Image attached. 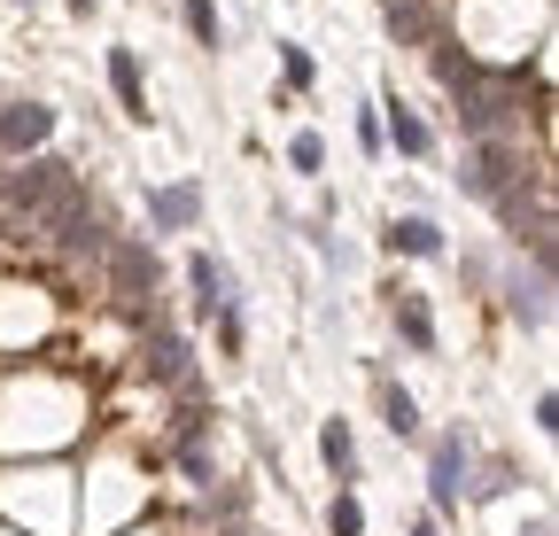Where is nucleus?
I'll list each match as a JSON object with an SVG mask.
<instances>
[{"instance_id":"f257e3e1","label":"nucleus","mask_w":559,"mask_h":536,"mask_svg":"<svg viewBox=\"0 0 559 536\" xmlns=\"http://www.w3.org/2000/svg\"><path fill=\"white\" fill-rule=\"evenodd\" d=\"M451 102H459V124L474 132V141H506V132L521 124V79L513 71H474Z\"/></svg>"},{"instance_id":"f03ea898","label":"nucleus","mask_w":559,"mask_h":536,"mask_svg":"<svg viewBox=\"0 0 559 536\" xmlns=\"http://www.w3.org/2000/svg\"><path fill=\"white\" fill-rule=\"evenodd\" d=\"M109 288L124 311H140L156 296V249H140V241H109Z\"/></svg>"},{"instance_id":"7ed1b4c3","label":"nucleus","mask_w":559,"mask_h":536,"mask_svg":"<svg viewBox=\"0 0 559 536\" xmlns=\"http://www.w3.org/2000/svg\"><path fill=\"white\" fill-rule=\"evenodd\" d=\"M428 498H436V513H459V498H466V436L428 443Z\"/></svg>"},{"instance_id":"20e7f679","label":"nucleus","mask_w":559,"mask_h":536,"mask_svg":"<svg viewBox=\"0 0 559 536\" xmlns=\"http://www.w3.org/2000/svg\"><path fill=\"white\" fill-rule=\"evenodd\" d=\"M506 303H513V319H521V326H544V319H551V257H528V264H513V281H506Z\"/></svg>"},{"instance_id":"39448f33","label":"nucleus","mask_w":559,"mask_h":536,"mask_svg":"<svg viewBox=\"0 0 559 536\" xmlns=\"http://www.w3.org/2000/svg\"><path fill=\"white\" fill-rule=\"evenodd\" d=\"M513 187H521V148L513 141H481L474 171H466V194H489V203H498V194H513Z\"/></svg>"},{"instance_id":"423d86ee","label":"nucleus","mask_w":559,"mask_h":536,"mask_svg":"<svg viewBox=\"0 0 559 536\" xmlns=\"http://www.w3.org/2000/svg\"><path fill=\"white\" fill-rule=\"evenodd\" d=\"M47 132H55V109L47 102H9V109H0V148H9V156L47 148Z\"/></svg>"},{"instance_id":"0eeeda50","label":"nucleus","mask_w":559,"mask_h":536,"mask_svg":"<svg viewBox=\"0 0 559 536\" xmlns=\"http://www.w3.org/2000/svg\"><path fill=\"white\" fill-rule=\"evenodd\" d=\"M148 218H156L164 234H187V226L202 218V187H187V179H179V187H156V194H148Z\"/></svg>"},{"instance_id":"6e6552de","label":"nucleus","mask_w":559,"mask_h":536,"mask_svg":"<svg viewBox=\"0 0 559 536\" xmlns=\"http://www.w3.org/2000/svg\"><path fill=\"white\" fill-rule=\"evenodd\" d=\"M389 311H396V334H404L412 350H436V311H428V296H419V288H396Z\"/></svg>"},{"instance_id":"1a4fd4ad","label":"nucleus","mask_w":559,"mask_h":536,"mask_svg":"<svg viewBox=\"0 0 559 536\" xmlns=\"http://www.w3.org/2000/svg\"><path fill=\"white\" fill-rule=\"evenodd\" d=\"M140 373H148V381H187V373H194V350H187V334H156V343L140 350Z\"/></svg>"},{"instance_id":"9d476101","label":"nucleus","mask_w":559,"mask_h":536,"mask_svg":"<svg viewBox=\"0 0 559 536\" xmlns=\"http://www.w3.org/2000/svg\"><path fill=\"white\" fill-rule=\"evenodd\" d=\"M109 86H117L124 117L148 124V86H140V55H132V47H109Z\"/></svg>"},{"instance_id":"9b49d317","label":"nucleus","mask_w":559,"mask_h":536,"mask_svg":"<svg viewBox=\"0 0 559 536\" xmlns=\"http://www.w3.org/2000/svg\"><path fill=\"white\" fill-rule=\"evenodd\" d=\"M319 458H326V475H334V483H358V443H349V428H342V420H326V428H319Z\"/></svg>"},{"instance_id":"f8f14e48","label":"nucleus","mask_w":559,"mask_h":536,"mask_svg":"<svg viewBox=\"0 0 559 536\" xmlns=\"http://www.w3.org/2000/svg\"><path fill=\"white\" fill-rule=\"evenodd\" d=\"M381 9H389L396 39H412V47H436V16H428V0H381Z\"/></svg>"},{"instance_id":"ddd939ff","label":"nucleus","mask_w":559,"mask_h":536,"mask_svg":"<svg viewBox=\"0 0 559 536\" xmlns=\"http://www.w3.org/2000/svg\"><path fill=\"white\" fill-rule=\"evenodd\" d=\"M187 273H194V296H202V311H234V288H226V264H218V257H194Z\"/></svg>"},{"instance_id":"4468645a","label":"nucleus","mask_w":559,"mask_h":536,"mask_svg":"<svg viewBox=\"0 0 559 536\" xmlns=\"http://www.w3.org/2000/svg\"><path fill=\"white\" fill-rule=\"evenodd\" d=\"M381 420H389L396 443H419V405H412V389H396V381L381 389Z\"/></svg>"},{"instance_id":"2eb2a0df","label":"nucleus","mask_w":559,"mask_h":536,"mask_svg":"<svg viewBox=\"0 0 559 536\" xmlns=\"http://www.w3.org/2000/svg\"><path fill=\"white\" fill-rule=\"evenodd\" d=\"M389 132H396V156H428V148H436V132L419 124V117H412L404 102L389 109V124H381V141H389Z\"/></svg>"},{"instance_id":"dca6fc26","label":"nucleus","mask_w":559,"mask_h":536,"mask_svg":"<svg viewBox=\"0 0 559 536\" xmlns=\"http://www.w3.org/2000/svg\"><path fill=\"white\" fill-rule=\"evenodd\" d=\"M389 249H404V257H436L443 234H436L428 218H389Z\"/></svg>"},{"instance_id":"f3484780","label":"nucleus","mask_w":559,"mask_h":536,"mask_svg":"<svg viewBox=\"0 0 559 536\" xmlns=\"http://www.w3.org/2000/svg\"><path fill=\"white\" fill-rule=\"evenodd\" d=\"M513 483H521V475H513V466L498 458V466H481V475H466V498H474V505H498Z\"/></svg>"},{"instance_id":"a211bd4d","label":"nucleus","mask_w":559,"mask_h":536,"mask_svg":"<svg viewBox=\"0 0 559 536\" xmlns=\"http://www.w3.org/2000/svg\"><path fill=\"white\" fill-rule=\"evenodd\" d=\"M326 536H366V505L349 498V490L334 498V513H326Z\"/></svg>"},{"instance_id":"6ab92c4d","label":"nucleus","mask_w":559,"mask_h":536,"mask_svg":"<svg viewBox=\"0 0 559 536\" xmlns=\"http://www.w3.org/2000/svg\"><path fill=\"white\" fill-rule=\"evenodd\" d=\"M179 16H187V32L202 47H218V9H210V0H179Z\"/></svg>"},{"instance_id":"aec40b11","label":"nucleus","mask_w":559,"mask_h":536,"mask_svg":"<svg viewBox=\"0 0 559 536\" xmlns=\"http://www.w3.org/2000/svg\"><path fill=\"white\" fill-rule=\"evenodd\" d=\"M288 156H296V171H319V164H326V148H319V132H296V141H288Z\"/></svg>"},{"instance_id":"412c9836","label":"nucleus","mask_w":559,"mask_h":536,"mask_svg":"<svg viewBox=\"0 0 559 536\" xmlns=\"http://www.w3.org/2000/svg\"><path fill=\"white\" fill-rule=\"evenodd\" d=\"M280 62H288V86H311V55H304V47H288Z\"/></svg>"},{"instance_id":"4be33fe9","label":"nucleus","mask_w":559,"mask_h":536,"mask_svg":"<svg viewBox=\"0 0 559 536\" xmlns=\"http://www.w3.org/2000/svg\"><path fill=\"white\" fill-rule=\"evenodd\" d=\"M412 536H443V528H436V513H428V521H412Z\"/></svg>"},{"instance_id":"5701e85b","label":"nucleus","mask_w":559,"mask_h":536,"mask_svg":"<svg viewBox=\"0 0 559 536\" xmlns=\"http://www.w3.org/2000/svg\"><path fill=\"white\" fill-rule=\"evenodd\" d=\"M521 536H551V521H528V528H521Z\"/></svg>"},{"instance_id":"b1692460","label":"nucleus","mask_w":559,"mask_h":536,"mask_svg":"<svg viewBox=\"0 0 559 536\" xmlns=\"http://www.w3.org/2000/svg\"><path fill=\"white\" fill-rule=\"evenodd\" d=\"M70 9H79V16H86V9H94V0H70Z\"/></svg>"}]
</instances>
